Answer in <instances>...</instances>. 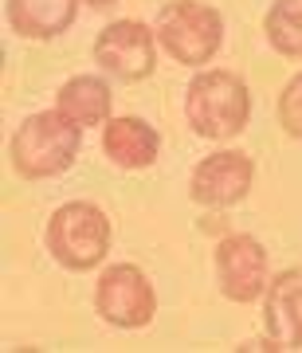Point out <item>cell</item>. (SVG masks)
Masks as SVG:
<instances>
[{"instance_id":"ba28073f","label":"cell","mask_w":302,"mask_h":353,"mask_svg":"<svg viewBox=\"0 0 302 353\" xmlns=\"http://www.w3.org/2000/svg\"><path fill=\"white\" fill-rule=\"evenodd\" d=\"M216 279L232 303H255L267 290V252L255 236H228L216 248Z\"/></svg>"},{"instance_id":"8992f818","label":"cell","mask_w":302,"mask_h":353,"mask_svg":"<svg viewBox=\"0 0 302 353\" xmlns=\"http://www.w3.org/2000/svg\"><path fill=\"white\" fill-rule=\"evenodd\" d=\"M94 63L110 79L122 83H138L150 79L157 67V51H153V32L141 20H114L106 32L94 39Z\"/></svg>"},{"instance_id":"5bb4252c","label":"cell","mask_w":302,"mask_h":353,"mask_svg":"<svg viewBox=\"0 0 302 353\" xmlns=\"http://www.w3.org/2000/svg\"><path fill=\"white\" fill-rule=\"evenodd\" d=\"M279 122H283V130H287L290 138L302 141V71L279 94Z\"/></svg>"},{"instance_id":"9c48e42d","label":"cell","mask_w":302,"mask_h":353,"mask_svg":"<svg viewBox=\"0 0 302 353\" xmlns=\"http://www.w3.org/2000/svg\"><path fill=\"white\" fill-rule=\"evenodd\" d=\"M267 350H302V267L279 271L263 290Z\"/></svg>"},{"instance_id":"277c9868","label":"cell","mask_w":302,"mask_h":353,"mask_svg":"<svg viewBox=\"0 0 302 353\" xmlns=\"http://www.w3.org/2000/svg\"><path fill=\"white\" fill-rule=\"evenodd\" d=\"M157 39L181 67H204L224 43V20L201 0H169L157 12Z\"/></svg>"},{"instance_id":"52a82bcc","label":"cell","mask_w":302,"mask_h":353,"mask_svg":"<svg viewBox=\"0 0 302 353\" xmlns=\"http://www.w3.org/2000/svg\"><path fill=\"white\" fill-rule=\"evenodd\" d=\"M255 181V161L239 150H216L201 157V165L192 169V201L204 208H232L248 196Z\"/></svg>"},{"instance_id":"7a4b0ae2","label":"cell","mask_w":302,"mask_h":353,"mask_svg":"<svg viewBox=\"0 0 302 353\" xmlns=\"http://www.w3.org/2000/svg\"><path fill=\"white\" fill-rule=\"evenodd\" d=\"M185 114L201 138L224 141L248 130L252 94L243 87V79L232 71H201L185 90Z\"/></svg>"},{"instance_id":"3957f363","label":"cell","mask_w":302,"mask_h":353,"mask_svg":"<svg viewBox=\"0 0 302 353\" xmlns=\"http://www.w3.org/2000/svg\"><path fill=\"white\" fill-rule=\"evenodd\" d=\"M48 252L67 271H90L110 252V220L99 204L71 201L48 220Z\"/></svg>"},{"instance_id":"7c38bea8","label":"cell","mask_w":302,"mask_h":353,"mask_svg":"<svg viewBox=\"0 0 302 353\" xmlns=\"http://www.w3.org/2000/svg\"><path fill=\"white\" fill-rule=\"evenodd\" d=\"M55 110H63L67 118H75L79 126H102L110 122V87L99 75H75L59 87Z\"/></svg>"},{"instance_id":"30bf717a","label":"cell","mask_w":302,"mask_h":353,"mask_svg":"<svg viewBox=\"0 0 302 353\" xmlns=\"http://www.w3.org/2000/svg\"><path fill=\"white\" fill-rule=\"evenodd\" d=\"M102 153L118 169H150L161 153V138L141 118H110L102 126Z\"/></svg>"},{"instance_id":"4fadbf2b","label":"cell","mask_w":302,"mask_h":353,"mask_svg":"<svg viewBox=\"0 0 302 353\" xmlns=\"http://www.w3.org/2000/svg\"><path fill=\"white\" fill-rule=\"evenodd\" d=\"M263 36L279 55L302 59V0H275L263 16Z\"/></svg>"},{"instance_id":"5b68a950","label":"cell","mask_w":302,"mask_h":353,"mask_svg":"<svg viewBox=\"0 0 302 353\" xmlns=\"http://www.w3.org/2000/svg\"><path fill=\"white\" fill-rule=\"evenodd\" d=\"M94 306L99 314L118 330H141L153 322V310H157V294H153V283L145 279V271L134 263H114L106 267V275L99 279V290H94Z\"/></svg>"},{"instance_id":"6da1fadb","label":"cell","mask_w":302,"mask_h":353,"mask_svg":"<svg viewBox=\"0 0 302 353\" xmlns=\"http://www.w3.org/2000/svg\"><path fill=\"white\" fill-rule=\"evenodd\" d=\"M79 150H83V126L75 118H67L63 110H43L24 118L8 141L12 169L28 181L67 173L75 165Z\"/></svg>"},{"instance_id":"9a60e30c","label":"cell","mask_w":302,"mask_h":353,"mask_svg":"<svg viewBox=\"0 0 302 353\" xmlns=\"http://www.w3.org/2000/svg\"><path fill=\"white\" fill-rule=\"evenodd\" d=\"M87 4H94V8H110V4H118V0H87Z\"/></svg>"},{"instance_id":"8fae6325","label":"cell","mask_w":302,"mask_h":353,"mask_svg":"<svg viewBox=\"0 0 302 353\" xmlns=\"http://www.w3.org/2000/svg\"><path fill=\"white\" fill-rule=\"evenodd\" d=\"M8 28L24 39H55L75 24L79 0H8Z\"/></svg>"}]
</instances>
